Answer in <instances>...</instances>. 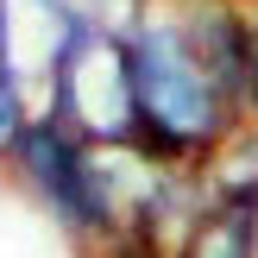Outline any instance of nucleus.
Segmentation results:
<instances>
[{
    "instance_id": "4",
    "label": "nucleus",
    "mask_w": 258,
    "mask_h": 258,
    "mask_svg": "<svg viewBox=\"0 0 258 258\" xmlns=\"http://www.w3.org/2000/svg\"><path fill=\"white\" fill-rule=\"evenodd\" d=\"M176 258H258V214L246 189H221L208 208L196 214L189 239L176 246Z\"/></svg>"
},
{
    "instance_id": "3",
    "label": "nucleus",
    "mask_w": 258,
    "mask_h": 258,
    "mask_svg": "<svg viewBox=\"0 0 258 258\" xmlns=\"http://www.w3.org/2000/svg\"><path fill=\"white\" fill-rule=\"evenodd\" d=\"M13 158H19L25 176H32V189H38L70 227H82V233H107V227H113V189H107L101 158H95L76 133H63L50 113L19 133Z\"/></svg>"
},
{
    "instance_id": "6",
    "label": "nucleus",
    "mask_w": 258,
    "mask_h": 258,
    "mask_svg": "<svg viewBox=\"0 0 258 258\" xmlns=\"http://www.w3.org/2000/svg\"><path fill=\"white\" fill-rule=\"evenodd\" d=\"M233 189H246V196H252V214H258V158H252V170H246V176H239V183H233Z\"/></svg>"
},
{
    "instance_id": "1",
    "label": "nucleus",
    "mask_w": 258,
    "mask_h": 258,
    "mask_svg": "<svg viewBox=\"0 0 258 258\" xmlns=\"http://www.w3.org/2000/svg\"><path fill=\"white\" fill-rule=\"evenodd\" d=\"M126 70H133V107H139L133 151H145L151 164H189L227 139L233 101L196 57L189 25H139L126 38Z\"/></svg>"
},
{
    "instance_id": "7",
    "label": "nucleus",
    "mask_w": 258,
    "mask_h": 258,
    "mask_svg": "<svg viewBox=\"0 0 258 258\" xmlns=\"http://www.w3.org/2000/svg\"><path fill=\"white\" fill-rule=\"evenodd\" d=\"M246 107H252V120H258V57H252V82H246Z\"/></svg>"
},
{
    "instance_id": "2",
    "label": "nucleus",
    "mask_w": 258,
    "mask_h": 258,
    "mask_svg": "<svg viewBox=\"0 0 258 258\" xmlns=\"http://www.w3.org/2000/svg\"><path fill=\"white\" fill-rule=\"evenodd\" d=\"M50 88L57 107L50 120L63 133H76L88 151L95 145H133L139 133V107H133V70H126V38H107L70 13L57 50H50Z\"/></svg>"
},
{
    "instance_id": "5",
    "label": "nucleus",
    "mask_w": 258,
    "mask_h": 258,
    "mask_svg": "<svg viewBox=\"0 0 258 258\" xmlns=\"http://www.w3.org/2000/svg\"><path fill=\"white\" fill-rule=\"evenodd\" d=\"M25 95H19V70L13 63H0V151H13L19 145V133H25Z\"/></svg>"
}]
</instances>
